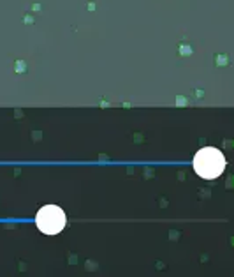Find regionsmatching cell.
<instances>
[{
  "mask_svg": "<svg viewBox=\"0 0 234 277\" xmlns=\"http://www.w3.org/2000/svg\"><path fill=\"white\" fill-rule=\"evenodd\" d=\"M225 166H227V161L224 157V154L213 147H204L194 156L195 173L206 180H213V178L220 177L224 173Z\"/></svg>",
  "mask_w": 234,
  "mask_h": 277,
  "instance_id": "6da1fadb",
  "label": "cell"
},
{
  "mask_svg": "<svg viewBox=\"0 0 234 277\" xmlns=\"http://www.w3.org/2000/svg\"><path fill=\"white\" fill-rule=\"evenodd\" d=\"M65 212L57 207V205H46L42 207L37 216H35V224L44 235H57L65 228Z\"/></svg>",
  "mask_w": 234,
  "mask_h": 277,
  "instance_id": "7a4b0ae2",
  "label": "cell"
}]
</instances>
